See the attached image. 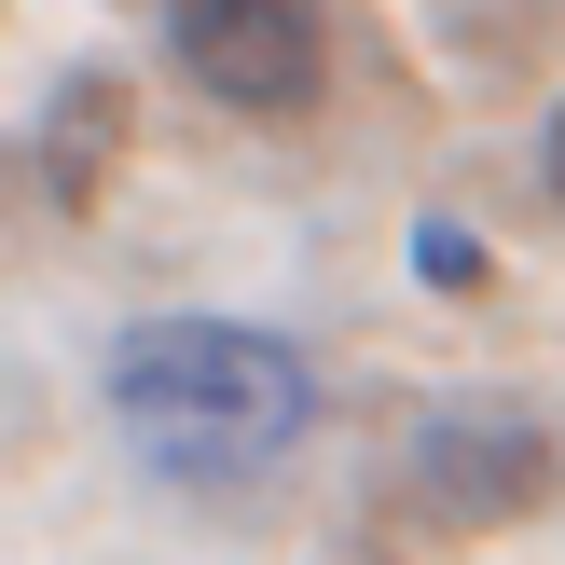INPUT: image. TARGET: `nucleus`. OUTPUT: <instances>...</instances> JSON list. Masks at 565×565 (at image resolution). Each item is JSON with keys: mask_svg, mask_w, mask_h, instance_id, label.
I'll use <instances>...</instances> for the list:
<instances>
[{"mask_svg": "<svg viewBox=\"0 0 565 565\" xmlns=\"http://www.w3.org/2000/svg\"><path fill=\"white\" fill-rule=\"evenodd\" d=\"M110 428L166 483H248L318 428V373L248 318H138L110 345Z\"/></svg>", "mask_w": 565, "mask_h": 565, "instance_id": "nucleus-1", "label": "nucleus"}, {"mask_svg": "<svg viewBox=\"0 0 565 565\" xmlns=\"http://www.w3.org/2000/svg\"><path fill=\"white\" fill-rule=\"evenodd\" d=\"M166 55H180L221 110L290 125V110H318V83H331V14L318 0H166Z\"/></svg>", "mask_w": 565, "mask_h": 565, "instance_id": "nucleus-2", "label": "nucleus"}, {"mask_svg": "<svg viewBox=\"0 0 565 565\" xmlns=\"http://www.w3.org/2000/svg\"><path fill=\"white\" fill-rule=\"evenodd\" d=\"M539 483H552V456H539V428H524V414H441L428 456H414V497H428V511H456V524L524 511Z\"/></svg>", "mask_w": 565, "mask_h": 565, "instance_id": "nucleus-3", "label": "nucleus"}, {"mask_svg": "<svg viewBox=\"0 0 565 565\" xmlns=\"http://www.w3.org/2000/svg\"><path fill=\"white\" fill-rule=\"evenodd\" d=\"M552 193H565V125H552Z\"/></svg>", "mask_w": 565, "mask_h": 565, "instance_id": "nucleus-4", "label": "nucleus"}]
</instances>
